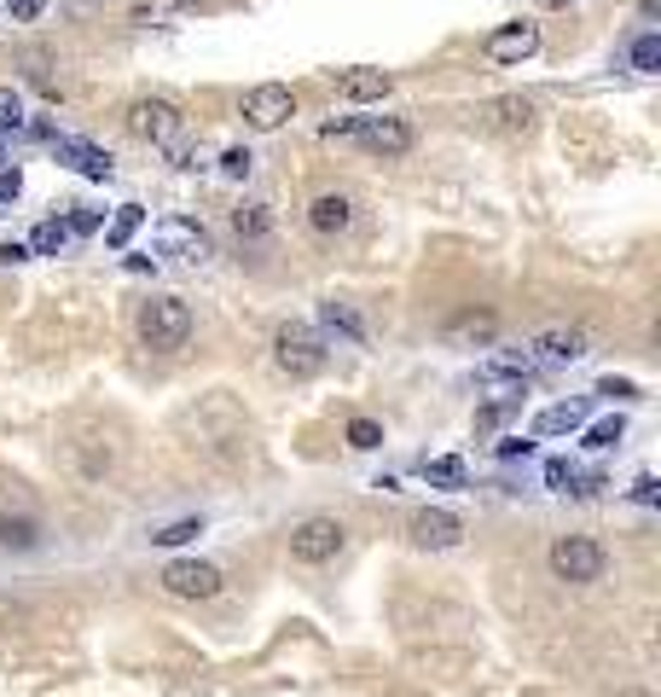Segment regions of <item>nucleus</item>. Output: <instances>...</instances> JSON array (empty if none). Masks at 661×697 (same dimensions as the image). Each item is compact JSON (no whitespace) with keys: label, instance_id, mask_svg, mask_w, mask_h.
<instances>
[{"label":"nucleus","instance_id":"obj_40","mask_svg":"<svg viewBox=\"0 0 661 697\" xmlns=\"http://www.w3.org/2000/svg\"><path fill=\"white\" fill-rule=\"evenodd\" d=\"M638 12H644V18H655V12H661V0H638Z\"/></svg>","mask_w":661,"mask_h":697},{"label":"nucleus","instance_id":"obj_33","mask_svg":"<svg viewBox=\"0 0 661 697\" xmlns=\"http://www.w3.org/2000/svg\"><path fill=\"white\" fill-rule=\"evenodd\" d=\"M591 395H609V401H632V395H638V384H632V378H604V384L591 390Z\"/></svg>","mask_w":661,"mask_h":697},{"label":"nucleus","instance_id":"obj_24","mask_svg":"<svg viewBox=\"0 0 661 697\" xmlns=\"http://www.w3.org/2000/svg\"><path fill=\"white\" fill-rule=\"evenodd\" d=\"M233 233H238V239H249V244H256V239H267V233H273V215H267V204H244V210H233Z\"/></svg>","mask_w":661,"mask_h":697},{"label":"nucleus","instance_id":"obj_12","mask_svg":"<svg viewBox=\"0 0 661 697\" xmlns=\"http://www.w3.org/2000/svg\"><path fill=\"white\" fill-rule=\"evenodd\" d=\"M53 157L64 169H76V175H87V181H110V151L105 146H94V140H71V134H53Z\"/></svg>","mask_w":661,"mask_h":697},{"label":"nucleus","instance_id":"obj_18","mask_svg":"<svg viewBox=\"0 0 661 697\" xmlns=\"http://www.w3.org/2000/svg\"><path fill=\"white\" fill-rule=\"evenodd\" d=\"M390 87H395L390 71H343V76H337V94H343V99H383Z\"/></svg>","mask_w":661,"mask_h":697},{"label":"nucleus","instance_id":"obj_16","mask_svg":"<svg viewBox=\"0 0 661 697\" xmlns=\"http://www.w3.org/2000/svg\"><path fill=\"white\" fill-rule=\"evenodd\" d=\"M586 408H591V401H557V408H540L534 436H575L580 424H586Z\"/></svg>","mask_w":661,"mask_h":697},{"label":"nucleus","instance_id":"obj_38","mask_svg":"<svg viewBox=\"0 0 661 697\" xmlns=\"http://www.w3.org/2000/svg\"><path fill=\"white\" fill-rule=\"evenodd\" d=\"M516 454H534V442L529 436H505V442H499V460H516Z\"/></svg>","mask_w":661,"mask_h":697},{"label":"nucleus","instance_id":"obj_1","mask_svg":"<svg viewBox=\"0 0 661 697\" xmlns=\"http://www.w3.org/2000/svg\"><path fill=\"white\" fill-rule=\"evenodd\" d=\"M128 128L140 134V140H151L157 151H169L174 169H198V146L186 134V117H180L169 99H134L128 105Z\"/></svg>","mask_w":661,"mask_h":697},{"label":"nucleus","instance_id":"obj_39","mask_svg":"<svg viewBox=\"0 0 661 697\" xmlns=\"http://www.w3.org/2000/svg\"><path fill=\"white\" fill-rule=\"evenodd\" d=\"M24 256H30V244H18V239L0 244V262H24Z\"/></svg>","mask_w":661,"mask_h":697},{"label":"nucleus","instance_id":"obj_22","mask_svg":"<svg viewBox=\"0 0 661 697\" xmlns=\"http://www.w3.org/2000/svg\"><path fill=\"white\" fill-rule=\"evenodd\" d=\"M627 59H632V71H638V76H661V35H655V30H644V35H632V47H627Z\"/></svg>","mask_w":661,"mask_h":697},{"label":"nucleus","instance_id":"obj_42","mask_svg":"<svg viewBox=\"0 0 661 697\" xmlns=\"http://www.w3.org/2000/svg\"><path fill=\"white\" fill-rule=\"evenodd\" d=\"M545 7H563V0H545Z\"/></svg>","mask_w":661,"mask_h":697},{"label":"nucleus","instance_id":"obj_30","mask_svg":"<svg viewBox=\"0 0 661 697\" xmlns=\"http://www.w3.org/2000/svg\"><path fill=\"white\" fill-rule=\"evenodd\" d=\"M580 483V471L568 465V460H545V488H557V494H568Z\"/></svg>","mask_w":661,"mask_h":697},{"label":"nucleus","instance_id":"obj_7","mask_svg":"<svg viewBox=\"0 0 661 697\" xmlns=\"http://www.w3.org/2000/svg\"><path fill=\"white\" fill-rule=\"evenodd\" d=\"M349 529L337 524V517H302V524L290 529V558L296 564H331L337 552H343Z\"/></svg>","mask_w":661,"mask_h":697},{"label":"nucleus","instance_id":"obj_35","mask_svg":"<svg viewBox=\"0 0 661 697\" xmlns=\"http://www.w3.org/2000/svg\"><path fill=\"white\" fill-rule=\"evenodd\" d=\"M64 228H71V233H99V228H105V215H99V210H76L71 221H64Z\"/></svg>","mask_w":661,"mask_h":697},{"label":"nucleus","instance_id":"obj_4","mask_svg":"<svg viewBox=\"0 0 661 697\" xmlns=\"http://www.w3.org/2000/svg\"><path fill=\"white\" fill-rule=\"evenodd\" d=\"M140 337H146V349H157V355L186 349L192 344V308H186V297H151L140 308Z\"/></svg>","mask_w":661,"mask_h":697},{"label":"nucleus","instance_id":"obj_6","mask_svg":"<svg viewBox=\"0 0 661 697\" xmlns=\"http://www.w3.org/2000/svg\"><path fill=\"white\" fill-rule=\"evenodd\" d=\"M522 355H529L534 372H552V367H568V361H586V355H591V337L580 326H552V331L529 337Z\"/></svg>","mask_w":661,"mask_h":697},{"label":"nucleus","instance_id":"obj_20","mask_svg":"<svg viewBox=\"0 0 661 697\" xmlns=\"http://www.w3.org/2000/svg\"><path fill=\"white\" fill-rule=\"evenodd\" d=\"M140 228H146V210L140 204H122L117 215H110V228H105V244H110V251H128V239L140 233Z\"/></svg>","mask_w":661,"mask_h":697},{"label":"nucleus","instance_id":"obj_31","mask_svg":"<svg viewBox=\"0 0 661 697\" xmlns=\"http://www.w3.org/2000/svg\"><path fill=\"white\" fill-rule=\"evenodd\" d=\"M7 128H24V99H18L12 87H0V134Z\"/></svg>","mask_w":661,"mask_h":697},{"label":"nucleus","instance_id":"obj_21","mask_svg":"<svg viewBox=\"0 0 661 697\" xmlns=\"http://www.w3.org/2000/svg\"><path fill=\"white\" fill-rule=\"evenodd\" d=\"M71 239H76V233L64 228L58 215H47V221H41V228L30 233V256H58V251H64V244H71Z\"/></svg>","mask_w":661,"mask_h":697},{"label":"nucleus","instance_id":"obj_17","mask_svg":"<svg viewBox=\"0 0 661 697\" xmlns=\"http://www.w3.org/2000/svg\"><path fill=\"white\" fill-rule=\"evenodd\" d=\"M319 320H326V331L349 337V344H366V320H360V308H354V303H343V297L319 303Z\"/></svg>","mask_w":661,"mask_h":697},{"label":"nucleus","instance_id":"obj_34","mask_svg":"<svg viewBox=\"0 0 661 697\" xmlns=\"http://www.w3.org/2000/svg\"><path fill=\"white\" fill-rule=\"evenodd\" d=\"M7 12L18 18V24H35V18L47 12V0H7Z\"/></svg>","mask_w":661,"mask_h":697},{"label":"nucleus","instance_id":"obj_41","mask_svg":"<svg viewBox=\"0 0 661 697\" xmlns=\"http://www.w3.org/2000/svg\"><path fill=\"white\" fill-rule=\"evenodd\" d=\"M0 169H7V146H0Z\"/></svg>","mask_w":661,"mask_h":697},{"label":"nucleus","instance_id":"obj_27","mask_svg":"<svg viewBox=\"0 0 661 697\" xmlns=\"http://www.w3.org/2000/svg\"><path fill=\"white\" fill-rule=\"evenodd\" d=\"M424 483H436V488H459V483H465V460H452V454L424 460Z\"/></svg>","mask_w":661,"mask_h":697},{"label":"nucleus","instance_id":"obj_9","mask_svg":"<svg viewBox=\"0 0 661 697\" xmlns=\"http://www.w3.org/2000/svg\"><path fill=\"white\" fill-rule=\"evenodd\" d=\"M151 251L157 256H180V262H210V233H203L198 221H186V215H169V221H157Z\"/></svg>","mask_w":661,"mask_h":697},{"label":"nucleus","instance_id":"obj_5","mask_svg":"<svg viewBox=\"0 0 661 697\" xmlns=\"http://www.w3.org/2000/svg\"><path fill=\"white\" fill-rule=\"evenodd\" d=\"M163 593H174V599H221V588H226V575H221V564H210V558H169L163 564Z\"/></svg>","mask_w":661,"mask_h":697},{"label":"nucleus","instance_id":"obj_15","mask_svg":"<svg viewBox=\"0 0 661 697\" xmlns=\"http://www.w3.org/2000/svg\"><path fill=\"white\" fill-rule=\"evenodd\" d=\"M441 331L452 337V344H493V337H499V314L493 308H465V314H452Z\"/></svg>","mask_w":661,"mask_h":697},{"label":"nucleus","instance_id":"obj_36","mask_svg":"<svg viewBox=\"0 0 661 697\" xmlns=\"http://www.w3.org/2000/svg\"><path fill=\"white\" fill-rule=\"evenodd\" d=\"M18 192H24V175H18V169H0V204H18Z\"/></svg>","mask_w":661,"mask_h":697},{"label":"nucleus","instance_id":"obj_13","mask_svg":"<svg viewBox=\"0 0 661 697\" xmlns=\"http://www.w3.org/2000/svg\"><path fill=\"white\" fill-rule=\"evenodd\" d=\"M413 541L418 547H459L465 541V517L459 511H447V506H424L418 517H413Z\"/></svg>","mask_w":661,"mask_h":697},{"label":"nucleus","instance_id":"obj_29","mask_svg":"<svg viewBox=\"0 0 661 697\" xmlns=\"http://www.w3.org/2000/svg\"><path fill=\"white\" fill-rule=\"evenodd\" d=\"M349 447H360V454L383 447V424L377 419H349Z\"/></svg>","mask_w":661,"mask_h":697},{"label":"nucleus","instance_id":"obj_3","mask_svg":"<svg viewBox=\"0 0 661 697\" xmlns=\"http://www.w3.org/2000/svg\"><path fill=\"white\" fill-rule=\"evenodd\" d=\"M545 564H552V575L563 581V588H586V581H604L609 552L591 541V535H557L552 552H545Z\"/></svg>","mask_w":661,"mask_h":697},{"label":"nucleus","instance_id":"obj_11","mask_svg":"<svg viewBox=\"0 0 661 697\" xmlns=\"http://www.w3.org/2000/svg\"><path fill=\"white\" fill-rule=\"evenodd\" d=\"M482 53H488L493 64H522V59H534V53H540V24H534V18L499 24V30L482 41Z\"/></svg>","mask_w":661,"mask_h":697},{"label":"nucleus","instance_id":"obj_25","mask_svg":"<svg viewBox=\"0 0 661 697\" xmlns=\"http://www.w3.org/2000/svg\"><path fill=\"white\" fill-rule=\"evenodd\" d=\"M516 408H522V384H511V390H505V395H499V401H488V408H482V413H476V431H482V436H488V431H493V424H505V413H516Z\"/></svg>","mask_w":661,"mask_h":697},{"label":"nucleus","instance_id":"obj_28","mask_svg":"<svg viewBox=\"0 0 661 697\" xmlns=\"http://www.w3.org/2000/svg\"><path fill=\"white\" fill-rule=\"evenodd\" d=\"M580 431H586V447H598V454H604V447H615V442L627 436V419L615 413V419H598V424H580Z\"/></svg>","mask_w":661,"mask_h":697},{"label":"nucleus","instance_id":"obj_32","mask_svg":"<svg viewBox=\"0 0 661 697\" xmlns=\"http://www.w3.org/2000/svg\"><path fill=\"white\" fill-rule=\"evenodd\" d=\"M221 169H226V175H233V181H244V175H249V169H256V157H249L244 146H233V151H226V157H221Z\"/></svg>","mask_w":661,"mask_h":697},{"label":"nucleus","instance_id":"obj_2","mask_svg":"<svg viewBox=\"0 0 661 697\" xmlns=\"http://www.w3.org/2000/svg\"><path fill=\"white\" fill-rule=\"evenodd\" d=\"M326 355H331L326 337H319L313 326H302V320L273 331V367H279L285 378H319L326 372Z\"/></svg>","mask_w":661,"mask_h":697},{"label":"nucleus","instance_id":"obj_37","mask_svg":"<svg viewBox=\"0 0 661 697\" xmlns=\"http://www.w3.org/2000/svg\"><path fill=\"white\" fill-rule=\"evenodd\" d=\"M632 500H638V506H655V500H661V488H655V477H650V471L632 483Z\"/></svg>","mask_w":661,"mask_h":697},{"label":"nucleus","instance_id":"obj_26","mask_svg":"<svg viewBox=\"0 0 661 697\" xmlns=\"http://www.w3.org/2000/svg\"><path fill=\"white\" fill-rule=\"evenodd\" d=\"M192 535H203V517H174V524L151 529V547H186Z\"/></svg>","mask_w":661,"mask_h":697},{"label":"nucleus","instance_id":"obj_8","mask_svg":"<svg viewBox=\"0 0 661 697\" xmlns=\"http://www.w3.org/2000/svg\"><path fill=\"white\" fill-rule=\"evenodd\" d=\"M296 117V94L285 82H256L244 94V123L256 128V134H273V128H285Z\"/></svg>","mask_w":661,"mask_h":697},{"label":"nucleus","instance_id":"obj_19","mask_svg":"<svg viewBox=\"0 0 661 697\" xmlns=\"http://www.w3.org/2000/svg\"><path fill=\"white\" fill-rule=\"evenodd\" d=\"M41 541V524H35V517H24V511H0V547H7V552H30Z\"/></svg>","mask_w":661,"mask_h":697},{"label":"nucleus","instance_id":"obj_10","mask_svg":"<svg viewBox=\"0 0 661 697\" xmlns=\"http://www.w3.org/2000/svg\"><path fill=\"white\" fill-rule=\"evenodd\" d=\"M354 140L366 146V151H377V157H406L418 134H413V123H406V117H360Z\"/></svg>","mask_w":661,"mask_h":697},{"label":"nucleus","instance_id":"obj_14","mask_svg":"<svg viewBox=\"0 0 661 697\" xmlns=\"http://www.w3.org/2000/svg\"><path fill=\"white\" fill-rule=\"evenodd\" d=\"M308 221H313V233H326V239L349 233L354 228V198L349 192H319L308 204Z\"/></svg>","mask_w":661,"mask_h":697},{"label":"nucleus","instance_id":"obj_23","mask_svg":"<svg viewBox=\"0 0 661 697\" xmlns=\"http://www.w3.org/2000/svg\"><path fill=\"white\" fill-rule=\"evenodd\" d=\"M488 117H493L499 128H511V134H516V128H529V123H534V105H529V99H516V94H505V99H493V105H488Z\"/></svg>","mask_w":661,"mask_h":697}]
</instances>
